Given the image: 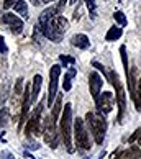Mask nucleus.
Returning <instances> with one entry per match:
<instances>
[{"label":"nucleus","instance_id":"nucleus-1","mask_svg":"<svg viewBox=\"0 0 141 159\" xmlns=\"http://www.w3.org/2000/svg\"><path fill=\"white\" fill-rule=\"evenodd\" d=\"M70 123H72V105L66 103L64 105V110H62V115H61V138H62V143L66 146L67 152H74V144H72V131H70Z\"/></svg>","mask_w":141,"mask_h":159},{"label":"nucleus","instance_id":"nucleus-2","mask_svg":"<svg viewBox=\"0 0 141 159\" xmlns=\"http://www.w3.org/2000/svg\"><path fill=\"white\" fill-rule=\"evenodd\" d=\"M85 123H87V126H89V131L92 133L95 143L102 144L103 138H105V131H107V121H105V118L102 115L93 113V111H87Z\"/></svg>","mask_w":141,"mask_h":159},{"label":"nucleus","instance_id":"nucleus-3","mask_svg":"<svg viewBox=\"0 0 141 159\" xmlns=\"http://www.w3.org/2000/svg\"><path fill=\"white\" fill-rule=\"evenodd\" d=\"M110 80L111 84H113L115 90H116V107H118V116H116V120L118 123H123V116H125V108H126V93L123 90V85L118 79V75L115 72H110Z\"/></svg>","mask_w":141,"mask_h":159},{"label":"nucleus","instance_id":"nucleus-4","mask_svg":"<svg viewBox=\"0 0 141 159\" xmlns=\"http://www.w3.org/2000/svg\"><path fill=\"white\" fill-rule=\"evenodd\" d=\"M74 138H75V144L80 149H90V136L85 128V120L79 118V116L74 121Z\"/></svg>","mask_w":141,"mask_h":159},{"label":"nucleus","instance_id":"nucleus-5","mask_svg":"<svg viewBox=\"0 0 141 159\" xmlns=\"http://www.w3.org/2000/svg\"><path fill=\"white\" fill-rule=\"evenodd\" d=\"M41 111H43V107L38 105V107L33 110L31 116L26 120V126H25L26 136H39L41 134Z\"/></svg>","mask_w":141,"mask_h":159},{"label":"nucleus","instance_id":"nucleus-6","mask_svg":"<svg viewBox=\"0 0 141 159\" xmlns=\"http://www.w3.org/2000/svg\"><path fill=\"white\" fill-rule=\"evenodd\" d=\"M43 138L48 144H51V148H57V129H56V120L52 118V115H49L44 120V129H43Z\"/></svg>","mask_w":141,"mask_h":159},{"label":"nucleus","instance_id":"nucleus-7","mask_svg":"<svg viewBox=\"0 0 141 159\" xmlns=\"http://www.w3.org/2000/svg\"><path fill=\"white\" fill-rule=\"evenodd\" d=\"M59 75H61V66H51L49 69V93H48V105L51 107L52 102L56 98V93H57V80H59Z\"/></svg>","mask_w":141,"mask_h":159},{"label":"nucleus","instance_id":"nucleus-8","mask_svg":"<svg viewBox=\"0 0 141 159\" xmlns=\"http://www.w3.org/2000/svg\"><path fill=\"white\" fill-rule=\"evenodd\" d=\"M113 103H115V97H113V93H111V92H103L95 100L97 110H98V113H100V115H107L108 111H111Z\"/></svg>","mask_w":141,"mask_h":159},{"label":"nucleus","instance_id":"nucleus-9","mask_svg":"<svg viewBox=\"0 0 141 159\" xmlns=\"http://www.w3.org/2000/svg\"><path fill=\"white\" fill-rule=\"evenodd\" d=\"M102 85H103V80L102 77L98 75L97 72H90L89 75V87H90V95L93 97V100H97L98 95H100V89H102Z\"/></svg>","mask_w":141,"mask_h":159},{"label":"nucleus","instance_id":"nucleus-10","mask_svg":"<svg viewBox=\"0 0 141 159\" xmlns=\"http://www.w3.org/2000/svg\"><path fill=\"white\" fill-rule=\"evenodd\" d=\"M2 21L3 23H7V25L10 26V30L11 33H15V34H20L23 31V21L18 18L16 15H11V13H5L2 16Z\"/></svg>","mask_w":141,"mask_h":159},{"label":"nucleus","instance_id":"nucleus-11","mask_svg":"<svg viewBox=\"0 0 141 159\" xmlns=\"http://www.w3.org/2000/svg\"><path fill=\"white\" fill-rule=\"evenodd\" d=\"M72 44L75 46V48H79V49H87L90 46V41L89 38L85 36V34H75V36H72Z\"/></svg>","mask_w":141,"mask_h":159},{"label":"nucleus","instance_id":"nucleus-12","mask_svg":"<svg viewBox=\"0 0 141 159\" xmlns=\"http://www.w3.org/2000/svg\"><path fill=\"white\" fill-rule=\"evenodd\" d=\"M41 82H43V77L39 74H36L33 77V87H31V102H36L39 90H41Z\"/></svg>","mask_w":141,"mask_h":159},{"label":"nucleus","instance_id":"nucleus-13","mask_svg":"<svg viewBox=\"0 0 141 159\" xmlns=\"http://www.w3.org/2000/svg\"><path fill=\"white\" fill-rule=\"evenodd\" d=\"M131 98L134 105H136V110L141 111V79L134 84V89L131 90Z\"/></svg>","mask_w":141,"mask_h":159},{"label":"nucleus","instance_id":"nucleus-14","mask_svg":"<svg viewBox=\"0 0 141 159\" xmlns=\"http://www.w3.org/2000/svg\"><path fill=\"white\" fill-rule=\"evenodd\" d=\"M121 34H123V30L120 26L115 25V26H111L110 30L107 31V34H105V41H116Z\"/></svg>","mask_w":141,"mask_h":159},{"label":"nucleus","instance_id":"nucleus-15","mask_svg":"<svg viewBox=\"0 0 141 159\" xmlns=\"http://www.w3.org/2000/svg\"><path fill=\"white\" fill-rule=\"evenodd\" d=\"M13 10L18 15H21L23 18H28V5H26L25 0H16L15 5H13Z\"/></svg>","mask_w":141,"mask_h":159},{"label":"nucleus","instance_id":"nucleus-16","mask_svg":"<svg viewBox=\"0 0 141 159\" xmlns=\"http://www.w3.org/2000/svg\"><path fill=\"white\" fill-rule=\"evenodd\" d=\"M77 74V70H75V67H70L69 69V72L64 75V80H62V87H64V90H70V87H72V84H70V79L74 77V75Z\"/></svg>","mask_w":141,"mask_h":159},{"label":"nucleus","instance_id":"nucleus-17","mask_svg":"<svg viewBox=\"0 0 141 159\" xmlns=\"http://www.w3.org/2000/svg\"><path fill=\"white\" fill-rule=\"evenodd\" d=\"M126 159H141V148L138 146H130V149L125 151Z\"/></svg>","mask_w":141,"mask_h":159},{"label":"nucleus","instance_id":"nucleus-18","mask_svg":"<svg viewBox=\"0 0 141 159\" xmlns=\"http://www.w3.org/2000/svg\"><path fill=\"white\" fill-rule=\"evenodd\" d=\"M120 54H121V61H123V67L126 72V79L130 77V67H128V56H126V46H120Z\"/></svg>","mask_w":141,"mask_h":159},{"label":"nucleus","instance_id":"nucleus-19","mask_svg":"<svg viewBox=\"0 0 141 159\" xmlns=\"http://www.w3.org/2000/svg\"><path fill=\"white\" fill-rule=\"evenodd\" d=\"M54 23H56V26L59 28V31H62V33H66V31H67V28H69V21H67L66 18H64L62 15H61V16H56Z\"/></svg>","mask_w":141,"mask_h":159},{"label":"nucleus","instance_id":"nucleus-20","mask_svg":"<svg viewBox=\"0 0 141 159\" xmlns=\"http://www.w3.org/2000/svg\"><path fill=\"white\" fill-rule=\"evenodd\" d=\"M62 98H61V95L56 98V103H54V107H52V118H57V116H59V113H61V107H62Z\"/></svg>","mask_w":141,"mask_h":159},{"label":"nucleus","instance_id":"nucleus-21","mask_svg":"<svg viewBox=\"0 0 141 159\" xmlns=\"http://www.w3.org/2000/svg\"><path fill=\"white\" fill-rule=\"evenodd\" d=\"M113 20L118 23L120 26H125L126 25V16H125L123 11H115V13H113Z\"/></svg>","mask_w":141,"mask_h":159},{"label":"nucleus","instance_id":"nucleus-22","mask_svg":"<svg viewBox=\"0 0 141 159\" xmlns=\"http://www.w3.org/2000/svg\"><path fill=\"white\" fill-rule=\"evenodd\" d=\"M8 121V108H2L0 110V126L7 125Z\"/></svg>","mask_w":141,"mask_h":159},{"label":"nucleus","instance_id":"nucleus-23","mask_svg":"<svg viewBox=\"0 0 141 159\" xmlns=\"http://www.w3.org/2000/svg\"><path fill=\"white\" fill-rule=\"evenodd\" d=\"M87 3V8L90 11V16L92 18H95V11H97V7H95V0H85Z\"/></svg>","mask_w":141,"mask_h":159},{"label":"nucleus","instance_id":"nucleus-24","mask_svg":"<svg viewBox=\"0 0 141 159\" xmlns=\"http://www.w3.org/2000/svg\"><path fill=\"white\" fill-rule=\"evenodd\" d=\"M59 61L62 62V66H64V67H67V64L74 66V62H75L74 57H69V56H64V54H61V56H59Z\"/></svg>","mask_w":141,"mask_h":159},{"label":"nucleus","instance_id":"nucleus-25","mask_svg":"<svg viewBox=\"0 0 141 159\" xmlns=\"http://www.w3.org/2000/svg\"><path fill=\"white\" fill-rule=\"evenodd\" d=\"M69 2V0H59V2L56 3V10H57V15L61 16V13H62V10H64V7H66V3Z\"/></svg>","mask_w":141,"mask_h":159},{"label":"nucleus","instance_id":"nucleus-26","mask_svg":"<svg viewBox=\"0 0 141 159\" xmlns=\"http://www.w3.org/2000/svg\"><path fill=\"white\" fill-rule=\"evenodd\" d=\"M139 134H141V129H136V131H134L133 134H131V136H130V139H128V143H134V141H136V139H139Z\"/></svg>","mask_w":141,"mask_h":159},{"label":"nucleus","instance_id":"nucleus-27","mask_svg":"<svg viewBox=\"0 0 141 159\" xmlns=\"http://www.w3.org/2000/svg\"><path fill=\"white\" fill-rule=\"evenodd\" d=\"M92 66H93V67H97L98 70H100V72H103V75H107V70H105V67L102 66V64H100V62H97V61H93V62H92Z\"/></svg>","mask_w":141,"mask_h":159},{"label":"nucleus","instance_id":"nucleus-28","mask_svg":"<svg viewBox=\"0 0 141 159\" xmlns=\"http://www.w3.org/2000/svg\"><path fill=\"white\" fill-rule=\"evenodd\" d=\"M0 157H2V159H15V156L11 154L10 151H2V154H0Z\"/></svg>","mask_w":141,"mask_h":159},{"label":"nucleus","instance_id":"nucleus-29","mask_svg":"<svg viewBox=\"0 0 141 159\" xmlns=\"http://www.w3.org/2000/svg\"><path fill=\"white\" fill-rule=\"evenodd\" d=\"M15 2H16V0H3V8H11V7H13V5H15Z\"/></svg>","mask_w":141,"mask_h":159},{"label":"nucleus","instance_id":"nucleus-30","mask_svg":"<svg viewBox=\"0 0 141 159\" xmlns=\"http://www.w3.org/2000/svg\"><path fill=\"white\" fill-rule=\"evenodd\" d=\"M26 148H28V149H38L39 144L34 143V141H28V143H26Z\"/></svg>","mask_w":141,"mask_h":159},{"label":"nucleus","instance_id":"nucleus-31","mask_svg":"<svg viewBox=\"0 0 141 159\" xmlns=\"http://www.w3.org/2000/svg\"><path fill=\"white\" fill-rule=\"evenodd\" d=\"M7 48H5V43H3V36H0V52H5Z\"/></svg>","mask_w":141,"mask_h":159},{"label":"nucleus","instance_id":"nucleus-32","mask_svg":"<svg viewBox=\"0 0 141 159\" xmlns=\"http://www.w3.org/2000/svg\"><path fill=\"white\" fill-rule=\"evenodd\" d=\"M30 2L34 5V7H38V5H43V2H41V0H30Z\"/></svg>","mask_w":141,"mask_h":159},{"label":"nucleus","instance_id":"nucleus-33","mask_svg":"<svg viewBox=\"0 0 141 159\" xmlns=\"http://www.w3.org/2000/svg\"><path fill=\"white\" fill-rule=\"evenodd\" d=\"M43 3H51V2H54V0H41Z\"/></svg>","mask_w":141,"mask_h":159},{"label":"nucleus","instance_id":"nucleus-34","mask_svg":"<svg viewBox=\"0 0 141 159\" xmlns=\"http://www.w3.org/2000/svg\"><path fill=\"white\" fill-rule=\"evenodd\" d=\"M79 2H80V0H72L70 3H77V5H79Z\"/></svg>","mask_w":141,"mask_h":159},{"label":"nucleus","instance_id":"nucleus-35","mask_svg":"<svg viewBox=\"0 0 141 159\" xmlns=\"http://www.w3.org/2000/svg\"><path fill=\"white\" fill-rule=\"evenodd\" d=\"M138 141H139V146H141V134H139V139Z\"/></svg>","mask_w":141,"mask_h":159}]
</instances>
